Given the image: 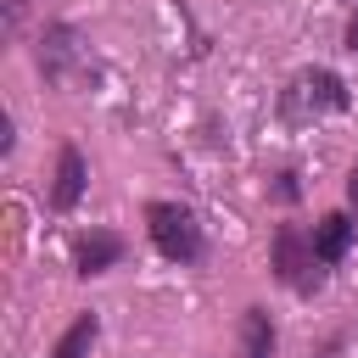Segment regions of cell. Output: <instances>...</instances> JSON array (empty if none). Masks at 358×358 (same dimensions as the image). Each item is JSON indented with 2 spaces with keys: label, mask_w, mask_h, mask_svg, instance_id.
Instances as JSON below:
<instances>
[{
  "label": "cell",
  "mask_w": 358,
  "mask_h": 358,
  "mask_svg": "<svg viewBox=\"0 0 358 358\" xmlns=\"http://www.w3.org/2000/svg\"><path fill=\"white\" fill-rule=\"evenodd\" d=\"M34 67H39V78L45 84H56V90H67V84H78L84 78V67H90V45H84V34L73 28V22H45L39 28V39H34Z\"/></svg>",
  "instance_id": "6da1fadb"
},
{
  "label": "cell",
  "mask_w": 358,
  "mask_h": 358,
  "mask_svg": "<svg viewBox=\"0 0 358 358\" xmlns=\"http://www.w3.org/2000/svg\"><path fill=\"white\" fill-rule=\"evenodd\" d=\"M268 263H274V280L291 285V291H302V296H313L324 285V263L313 252V229H302V224H280L274 229Z\"/></svg>",
  "instance_id": "7a4b0ae2"
},
{
  "label": "cell",
  "mask_w": 358,
  "mask_h": 358,
  "mask_svg": "<svg viewBox=\"0 0 358 358\" xmlns=\"http://www.w3.org/2000/svg\"><path fill=\"white\" fill-rule=\"evenodd\" d=\"M347 84L330 73V67H308L291 78V90L280 95V112L285 123H308V117H330V112H347Z\"/></svg>",
  "instance_id": "3957f363"
},
{
  "label": "cell",
  "mask_w": 358,
  "mask_h": 358,
  "mask_svg": "<svg viewBox=\"0 0 358 358\" xmlns=\"http://www.w3.org/2000/svg\"><path fill=\"white\" fill-rule=\"evenodd\" d=\"M145 235H151V246H157L168 263H196L201 246H207L196 213L179 207V201H151V207H145Z\"/></svg>",
  "instance_id": "277c9868"
},
{
  "label": "cell",
  "mask_w": 358,
  "mask_h": 358,
  "mask_svg": "<svg viewBox=\"0 0 358 358\" xmlns=\"http://www.w3.org/2000/svg\"><path fill=\"white\" fill-rule=\"evenodd\" d=\"M90 190V168H84V151L78 145H62L56 151V179H50V207L56 213H73Z\"/></svg>",
  "instance_id": "5b68a950"
},
{
  "label": "cell",
  "mask_w": 358,
  "mask_h": 358,
  "mask_svg": "<svg viewBox=\"0 0 358 358\" xmlns=\"http://www.w3.org/2000/svg\"><path fill=\"white\" fill-rule=\"evenodd\" d=\"M123 235H106V229H90V235H78L73 241V268L90 280V274H106V268H117L123 263Z\"/></svg>",
  "instance_id": "8992f818"
},
{
  "label": "cell",
  "mask_w": 358,
  "mask_h": 358,
  "mask_svg": "<svg viewBox=\"0 0 358 358\" xmlns=\"http://www.w3.org/2000/svg\"><path fill=\"white\" fill-rule=\"evenodd\" d=\"M352 235H358V218H347V213H324V218L313 224V252H319V263L336 268V263L347 257Z\"/></svg>",
  "instance_id": "52a82bcc"
},
{
  "label": "cell",
  "mask_w": 358,
  "mask_h": 358,
  "mask_svg": "<svg viewBox=\"0 0 358 358\" xmlns=\"http://www.w3.org/2000/svg\"><path fill=\"white\" fill-rule=\"evenodd\" d=\"M274 352H280L274 319L263 308H246V319H241V358H274Z\"/></svg>",
  "instance_id": "ba28073f"
},
{
  "label": "cell",
  "mask_w": 358,
  "mask_h": 358,
  "mask_svg": "<svg viewBox=\"0 0 358 358\" xmlns=\"http://www.w3.org/2000/svg\"><path fill=\"white\" fill-rule=\"evenodd\" d=\"M101 341V313H78L62 336H56V347H50V358H90V347Z\"/></svg>",
  "instance_id": "9c48e42d"
},
{
  "label": "cell",
  "mask_w": 358,
  "mask_h": 358,
  "mask_svg": "<svg viewBox=\"0 0 358 358\" xmlns=\"http://www.w3.org/2000/svg\"><path fill=\"white\" fill-rule=\"evenodd\" d=\"M0 34L6 39H22V22H28V11H34V0H0Z\"/></svg>",
  "instance_id": "30bf717a"
},
{
  "label": "cell",
  "mask_w": 358,
  "mask_h": 358,
  "mask_svg": "<svg viewBox=\"0 0 358 358\" xmlns=\"http://www.w3.org/2000/svg\"><path fill=\"white\" fill-rule=\"evenodd\" d=\"M313 358H341V336H330V341H324V347H319Z\"/></svg>",
  "instance_id": "8fae6325"
},
{
  "label": "cell",
  "mask_w": 358,
  "mask_h": 358,
  "mask_svg": "<svg viewBox=\"0 0 358 358\" xmlns=\"http://www.w3.org/2000/svg\"><path fill=\"white\" fill-rule=\"evenodd\" d=\"M347 50H352V56H358V11H352V17H347Z\"/></svg>",
  "instance_id": "7c38bea8"
},
{
  "label": "cell",
  "mask_w": 358,
  "mask_h": 358,
  "mask_svg": "<svg viewBox=\"0 0 358 358\" xmlns=\"http://www.w3.org/2000/svg\"><path fill=\"white\" fill-rule=\"evenodd\" d=\"M347 201H352V213H358V168L347 173Z\"/></svg>",
  "instance_id": "4fadbf2b"
}]
</instances>
